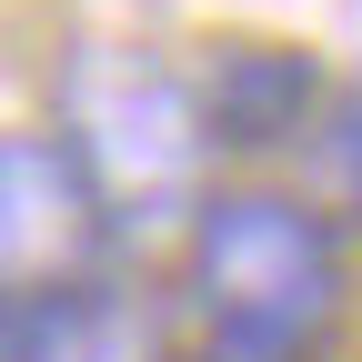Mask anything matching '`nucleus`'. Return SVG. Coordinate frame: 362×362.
Segmentation results:
<instances>
[{"instance_id":"20e7f679","label":"nucleus","mask_w":362,"mask_h":362,"mask_svg":"<svg viewBox=\"0 0 362 362\" xmlns=\"http://www.w3.org/2000/svg\"><path fill=\"white\" fill-rule=\"evenodd\" d=\"M312 61L302 51H232L211 71V90H192L202 101V141L211 151H282L302 141V121H312Z\"/></svg>"},{"instance_id":"7ed1b4c3","label":"nucleus","mask_w":362,"mask_h":362,"mask_svg":"<svg viewBox=\"0 0 362 362\" xmlns=\"http://www.w3.org/2000/svg\"><path fill=\"white\" fill-rule=\"evenodd\" d=\"M111 211L61 131H0V312L101 282Z\"/></svg>"},{"instance_id":"f03ea898","label":"nucleus","mask_w":362,"mask_h":362,"mask_svg":"<svg viewBox=\"0 0 362 362\" xmlns=\"http://www.w3.org/2000/svg\"><path fill=\"white\" fill-rule=\"evenodd\" d=\"M61 141H71V161L90 171L111 232L171 211V202H192V181H202V161H211L202 101H192L161 61H81V71H71Z\"/></svg>"},{"instance_id":"39448f33","label":"nucleus","mask_w":362,"mask_h":362,"mask_svg":"<svg viewBox=\"0 0 362 362\" xmlns=\"http://www.w3.org/2000/svg\"><path fill=\"white\" fill-rule=\"evenodd\" d=\"M0 362H151V322L111 282H71L0 312Z\"/></svg>"},{"instance_id":"f257e3e1","label":"nucleus","mask_w":362,"mask_h":362,"mask_svg":"<svg viewBox=\"0 0 362 362\" xmlns=\"http://www.w3.org/2000/svg\"><path fill=\"white\" fill-rule=\"evenodd\" d=\"M192 312L202 362H322L342 312V232L302 192H211L192 202Z\"/></svg>"}]
</instances>
